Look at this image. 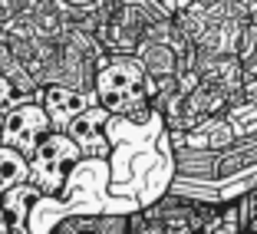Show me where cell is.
Instances as JSON below:
<instances>
[{
    "label": "cell",
    "mask_w": 257,
    "mask_h": 234,
    "mask_svg": "<svg viewBox=\"0 0 257 234\" xmlns=\"http://www.w3.org/2000/svg\"><path fill=\"white\" fill-rule=\"evenodd\" d=\"M102 122H106V109H92V112L76 115V119L69 122V132H73V139H79V142H89V139L99 136Z\"/></svg>",
    "instance_id": "cell-9"
},
{
    "label": "cell",
    "mask_w": 257,
    "mask_h": 234,
    "mask_svg": "<svg viewBox=\"0 0 257 234\" xmlns=\"http://www.w3.org/2000/svg\"><path fill=\"white\" fill-rule=\"evenodd\" d=\"M96 92L106 112H132V109H142L149 99L142 69L128 60H112L99 69Z\"/></svg>",
    "instance_id": "cell-1"
},
{
    "label": "cell",
    "mask_w": 257,
    "mask_h": 234,
    "mask_svg": "<svg viewBox=\"0 0 257 234\" xmlns=\"http://www.w3.org/2000/svg\"><path fill=\"white\" fill-rule=\"evenodd\" d=\"M46 132H50V119H46V112L37 109V106L17 109V112L4 122V139H7L10 149H17V152L20 149L37 152V145L46 139Z\"/></svg>",
    "instance_id": "cell-4"
},
{
    "label": "cell",
    "mask_w": 257,
    "mask_h": 234,
    "mask_svg": "<svg viewBox=\"0 0 257 234\" xmlns=\"http://www.w3.org/2000/svg\"><path fill=\"white\" fill-rule=\"evenodd\" d=\"M128 234H168V227L159 214H136L128 221Z\"/></svg>",
    "instance_id": "cell-10"
},
{
    "label": "cell",
    "mask_w": 257,
    "mask_h": 234,
    "mask_svg": "<svg viewBox=\"0 0 257 234\" xmlns=\"http://www.w3.org/2000/svg\"><path fill=\"white\" fill-rule=\"evenodd\" d=\"M43 112L56 129H69V122L76 115H83L86 106H83L79 92L63 89V86H50V89H43Z\"/></svg>",
    "instance_id": "cell-5"
},
{
    "label": "cell",
    "mask_w": 257,
    "mask_h": 234,
    "mask_svg": "<svg viewBox=\"0 0 257 234\" xmlns=\"http://www.w3.org/2000/svg\"><path fill=\"white\" fill-rule=\"evenodd\" d=\"M145 30V14L136 4H122L109 14L106 27L99 30V40L106 43L109 53H128L139 46V37Z\"/></svg>",
    "instance_id": "cell-3"
},
{
    "label": "cell",
    "mask_w": 257,
    "mask_h": 234,
    "mask_svg": "<svg viewBox=\"0 0 257 234\" xmlns=\"http://www.w3.org/2000/svg\"><path fill=\"white\" fill-rule=\"evenodd\" d=\"M76 155H79V149H76L73 139L60 136V132L46 136L37 145V152H33V181H37L40 188L56 191L60 181L66 178V168L76 162Z\"/></svg>",
    "instance_id": "cell-2"
},
{
    "label": "cell",
    "mask_w": 257,
    "mask_h": 234,
    "mask_svg": "<svg viewBox=\"0 0 257 234\" xmlns=\"http://www.w3.org/2000/svg\"><path fill=\"white\" fill-rule=\"evenodd\" d=\"M10 102H14V79L0 76V109H7Z\"/></svg>",
    "instance_id": "cell-11"
},
{
    "label": "cell",
    "mask_w": 257,
    "mask_h": 234,
    "mask_svg": "<svg viewBox=\"0 0 257 234\" xmlns=\"http://www.w3.org/2000/svg\"><path fill=\"white\" fill-rule=\"evenodd\" d=\"M66 4H92V0H66Z\"/></svg>",
    "instance_id": "cell-13"
},
{
    "label": "cell",
    "mask_w": 257,
    "mask_h": 234,
    "mask_svg": "<svg viewBox=\"0 0 257 234\" xmlns=\"http://www.w3.org/2000/svg\"><path fill=\"white\" fill-rule=\"evenodd\" d=\"M224 102H227V92L221 89L218 83H208V86H201V89L188 99V109L191 112H221Z\"/></svg>",
    "instance_id": "cell-8"
},
{
    "label": "cell",
    "mask_w": 257,
    "mask_h": 234,
    "mask_svg": "<svg viewBox=\"0 0 257 234\" xmlns=\"http://www.w3.org/2000/svg\"><path fill=\"white\" fill-rule=\"evenodd\" d=\"M27 172H30V165L23 159V152L10 149V145H0V195L17 188V181L27 178Z\"/></svg>",
    "instance_id": "cell-6"
},
{
    "label": "cell",
    "mask_w": 257,
    "mask_h": 234,
    "mask_svg": "<svg viewBox=\"0 0 257 234\" xmlns=\"http://www.w3.org/2000/svg\"><path fill=\"white\" fill-rule=\"evenodd\" d=\"M165 14H182L185 7H191V0H155Z\"/></svg>",
    "instance_id": "cell-12"
},
{
    "label": "cell",
    "mask_w": 257,
    "mask_h": 234,
    "mask_svg": "<svg viewBox=\"0 0 257 234\" xmlns=\"http://www.w3.org/2000/svg\"><path fill=\"white\" fill-rule=\"evenodd\" d=\"M0 139H4V119H0Z\"/></svg>",
    "instance_id": "cell-14"
},
{
    "label": "cell",
    "mask_w": 257,
    "mask_h": 234,
    "mask_svg": "<svg viewBox=\"0 0 257 234\" xmlns=\"http://www.w3.org/2000/svg\"><path fill=\"white\" fill-rule=\"evenodd\" d=\"M33 201H37V191L33 188H10L7 201H4V218H7V224H23L27 208H30Z\"/></svg>",
    "instance_id": "cell-7"
}]
</instances>
